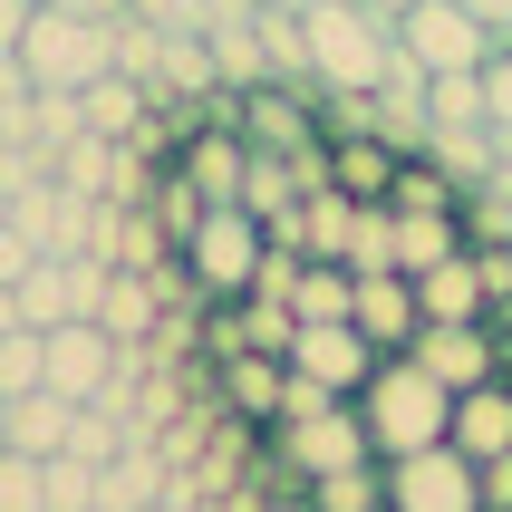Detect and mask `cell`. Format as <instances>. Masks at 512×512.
<instances>
[{
  "label": "cell",
  "instance_id": "cell-1",
  "mask_svg": "<svg viewBox=\"0 0 512 512\" xmlns=\"http://www.w3.org/2000/svg\"><path fill=\"white\" fill-rule=\"evenodd\" d=\"M300 68L319 97H377V78L397 68V20L368 0H310L300 10Z\"/></svg>",
  "mask_w": 512,
  "mask_h": 512
},
{
  "label": "cell",
  "instance_id": "cell-2",
  "mask_svg": "<svg viewBox=\"0 0 512 512\" xmlns=\"http://www.w3.org/2000/svg\"><path fill=\"white\" fill-rule=\"evenodd\" d=\"M348 406H358L377 464H387V455H426V445H445V426H455V387H435L406 348H397V358H377V377Z\"/></svg>",
  "mask_w": 512,
  "mask_h": 512
},
{
  "label": "cell",
  "instance_id": "cell-3",
  "mask_svg": "<svg viewBox=\"0 0 512 512\" xmlns=\"http://www.w3.org/2000/svg\"><path fill=\"white\" fill-rule=\"evenodd\" d=\"M116 29H126V10L116 20H87V10H39L29 0V39H20L29 97H87L116 68Z\"/></svg>",
  "mask_w": 512,
  "mask_h": 512
},
{
  "label": "cell",
  "instance_id": "cell-4",
  "mask_svg": "<svg viewBox=\"0 0 512 512\" xmlns=\"http://www.w3.org/2000/svg\"><path fill=\"white\" fill-rule=\"evenodd\" d=\"M174 261L194 271V300H252L261 261H271V223L252 203H203V223L174 242Z\"/></svg>",
  "mask_w": 512,
  "mask_h": 512
},
{
  "label": "cell",
  "instance_id": "cell-5",
  "mask_svg": "<svg viewBox=\"0 0 512 512\" xmlns=\"http://www.w3.org/2000/svg\"><path fill=\"white\" fill-rule=\"evenodd\" d=\"M397 49L426 68V78H455V68H484L493 49H503V29L474 10V0H416L397 20Z\"/></svg>",
  "mask_w": 512,
  "mask_h": 512
},
{
  "label": "cell",
  "instance_id": "cell-6",
  "mask_svg": "<svg viewBox=\"0 0 512 512\" xmlns=\"http://www.w3.org/2000/svg\"><path fill=\"white\" fill-rule=\"evenodd\" d=\"M387 512H484V464L464 445H426V455H387L377 464Z\"/></svg>",
  "mask_w": 512,
  "mask_h": 512
},
{
  "label": "cell",
  "instance_id": "cell-7",
  "mask_svg": "<svg viewBox=\"0 0 512 512\" xmlns=\"http://www.w3.org/2000/svg\"><path fill=\"white\" fill-rule=\"evenodd\" d=\"M271 464H290L300 484H319V474L377 464V445H368V426H358V406L329 397V406H310V416H281V435H271Z\"/></svg>",
  "mask_w": 512,
  "mask_h": 512
},
{
  "label": "cell",
  "instance_id": "cell-8",
  "mask_svg": "<svg viewBox=\"0 0 512 512\" xmlns=\"http://www.w3.org/2000/svg\"><path fill=\"white\" fill-rule=\"evenodd\" d=\"M377 358H387V348L358 339V319H290V348H281V368L300 377V387H319V397H358L377 377Z\"/></svg>",
  "mask_w": 512,
  "mask_h": 512
},
{
  "label": "cell",
  "instance_id": "cell-9",
  "mask_svg": "<svg viewBox=\"0 0 512 512\" xmlns=\"http://www.w3.org/2000/svg\"><path fill=\"white\" fill-rule=\"evenodd\" d=\"M406 358L435 377V387H484V377H512V358H503V329L493 319H426L416 339H406Z\"/></svg>",
  "mask_w": 512,
  "mask_h": 512
},
{
  "label": "cell",
  "instance_id": "cell-10",
  "mask_svg": "<svg viewBox=\"0 0 512 512\" xmlns=\"http://www.w3.org/2000/svg\"><path fill=\"white\" fill-rule=\"evenodd\" d=\"M348 319H358V339L387 348V358H397V348L426 329V310H416V281H406V271H358V290H348Z\"/></svg>",
  "mask_w": 512,
  "mask_h": 512
},
{
  "label": "cell",
  "instance_id": "cell-11",
  "mask_svg": "<svg viewBox=\"0 0 512 512\" xmlns=\"http://www.w3.org/2000/svg\"><path fill=\"white\" fill-rule=\"evenodd\" d=\"M416 310H426V319H493V281H484V252L464 242V252L426 261V271H416Z\"/></svg>",
  "mask_w": 512,
  "mask_h": 512
},
{
  "label": "cell",
  "instance_id": "cell-12",
  "mask_svg": "<svg viewBox=\"0 0 512 512\" xmlns=\"http://www.w3.org/2000/svg\"><path fill=\"white\" fill-rule=\"evenodd\" d=\"M174 165H184V184H194L203 203H242V174H252V136H232V126H194Z\"/></svg>",
  "mask_w": 512,
  "mask_h": 512
},
{
  "label": "cell",
  "instance_id": "cell-13",
  "mask_svg": "<svg viewBox=\"0 0 512 512\" xmlns=\"http://www.w3.org/2000/svg\"><path fill=\"white\" fill-rule=\"evenodd\" d=\"M445 445H464L474 464L512 455V377H484V387H464V397H455V426H445Z\"/></svg>",
  "mask_w": 512,
  "mask_h": 512
},
{
  "label": "cell",
  "instance_id": "cell-14",
  "mask_svg": "<svg viewBox=\"0 0 512 512\" xmlns=\"http://www.w3.org/2000/svg\"><path fill=\"white\" fill-rule=\"evenodd\" d=\"M397 213V271L416 281L426 261H445V252H464V203H387Z\"/></svg>",
  "mask_w": 512,
  "mask_h": 512
},
{
  "label": "cell",
  "instance_id": "cell-15",
  "mask_svg": "<svg viewBox=\"0 0 512 512\" xmlns=\"http://www.w3.org/2000/svg\"><path fill=\"white\" fill-rule=\"evenodd\" d=\"M68 426H78V397H58V387L10 397V455H58V445H68Z\"/></svg>",
  "mask_w": 512,
  "mask_h": 512
},
{
  "label": "cell",
  "instance_id": "cell-16",
  "mask_svg": "<svg viewBox=\"0 0 512 512\" xmlns=\"http://www.w3.org/2000/svg\"><path fill=\"white\" fill-rule=\"evenodd\" d=\"M145 107H155V97H145V78H126V68H107V78H97V87L78 97L87 136H116V145H126V136L145 126Z\"/></svg>",
  "mask_w": 512,
  "mask_h": 512
},
{
  "label": "cell",
  "instance_id": "cell-17",
  "mask_svg": "<svg viewBox=\"0 0 512 512\" xmlns=\"http://www.w3.org/2000/svg\"><path fill=\"white\" fill-rule=\"evenodd\" d=\"M20 319L29 329H58V319H78V290H68V252H39L20 271Z\"/></svg>",
  "mask_w": 512,
  "mask_h": 512
},
{
  "label": "cell",
  "instance_id": "cell-18",
  "mask_svg": "<svg viewBox=\"0 0 512 512\" xmlns=\"http://www.w3.org/2000/svg\"><path fill=\"white\" fill-rule=\"evenodd\" d=\"M348 290H358L348 261H300L290 271V319H348Z\"/></svg>",
  "mask_w": 512,
  "mask_h": 512
},
{
  "label": "cell",
  "instance_id": "cell-19",
  "mask_svg": "<svg viewBox=\"0 0 512 512\" xmlns=\"http://www.w3.org/2000/svg\"><path fill=\"white\" fill-rule=\"evenodd\" d=\"M97 474L87 455H39V512H97Z\"/></svg>",
  "mask_w": 512,
  "mask_h": 512
},
{
  "label": "cell",
  "instance_id": "cell-20",
  "mask_svg": "<svg viewBox=\"0 0 512 512\" xmlns=\"http://www.w3.org/2000/svg\"><path fill=\"white\" fill-rule=\"evenodd\" d=\"M484 68H455V78H426V126H484Z\"/></svg>",
  "mask_w": 512,
  "mask_h": 512
},
{
  "label": "cell",
  "instance_id": "cell-21",
  "mask_svg": "<svg viewBox=\"0 0 512 512\" xmlns=\"http://www.w3.org/2000/svg\"><path fill=\"white\" fill-rule=\"evenodd\" d=\"M310 512H387V484H377V464L319 474V484H310Z\"/></svg>",
  "mask_w": 512,
  "mask_h": 512
},
{
  "label": "cell",
  "instance_id": "cell-22",
  "mask_svg": "<svg viewBox=\"0 0 512 512\" xmlns=\"http://www.w3.org/2000/svg\"><path fill=\"white\" fill-rule=\"evenodd\" d=\"M20 39H29V0H0V107H20L29 78H20Z\"/></svg>",
  "mask_w": 512,
  "mask_h": 512
},
{
  "label": "cell",
  "instance_id": "cell-23",
  "mask_svg": "<svg viewBox=\"0 0 512 512\" xmlns=\"http://www.w3.org/2000/svg\"><path fill=\"white\" fill-rule=\"evenodd\" d=\"M39 387V329H10L0 339V397H29Z\"/></svg>",
  "mask_w": 512,
  "mask_h": 512
},
{
  "label": "cell",
  "instance_id": "cell-24",
  "mask_svg": "<svg viewBox=\"0 0 512 512\" xmlns=\"http://www.w3.org/2000/svg\"><path fill=\"white\" fill-rule=\"evenodd\" d=\"M0 512H39V455H0Z\"/></svg>",
  "mask_w": 512,
  "mask_h": 512
},
{
  "label": "cell",
  "instance_id": "cell-25",
  "mask_svg": "<svg viewBox=\"0 0 512 512\" xmlns=\"http://www.w3.org/2000/svg\"><path fill=\"white\" fill-rule=\"evenodd\" d=\"M484 107H493L484 126H512V29H503V49L484 58Z\"/></svg>",
  "mask_w": 512,
  "mask_h": 512
},
{
  "label": "cell",
  "instance_id": "cell-26",
  "mask_svg": "<svg viewBox=\"0 0 512 512\" xmlns=\"http://www.w3.org/2000/svg\"><path fill=\"white\" fill-rule=\"evenodd\" d=\"M126 20H145V29H165V39H174V29L194 20V0H126Z\"/></svg>",
  "mask_w": 512,
  "mask_h": 512
},
{
  "label": "cell",
  "instance_id": "cell-27",
  "mask_svg": "<svg viewBox=\"0 0 512 512\" xmlns=\"http://www.w3.org/2000/svg\"><path fill=\"white\" fill-rule=\"evenodd\" d=\"M484 512H512V455L484 464Z\"/></svg>",
  "mask_w": 512,
  "mask_h": 512
},
{
  "label": "cell",
  "instance_id": "cell-28",
  "mask_svg": "<svg viewBox=\"0 0 512 512\" xmlns=\"http://www.w3.org/2000/svg\"><path fill=\"white\" fill-rule=\"evenodd\" d=\"M39 10H87V20H116L126 0H39Z\"/></svg>",
  "mask_w": 512,
  "mask_h": 512
},
{
  "label": "cell",
  "instance_id": "cell-29",
  "mask_svg": "<svg viewBox=\"0 0 512 512\" xmlns=\"http://www.w3.org/2000/svg\"><path fill=\"white\" fill-rule=\"evenodd\" d=\"M10 329H29L20 319V281H0V339H10Z\"/></svg>",
  "mask_w": 512,
  "mask_h": 512
},
{
  "label": "cell",
  "instance_id": "cell-30",
  "mask_svg": "<svg viewBox=\"0 0 512 512\" xmlns=\"http://www.w3.org/2000/svg\"><path fill=\"white\" fill-rule=\"evenodd\" d=\"M474 10H484V20H493V29H512V0H474Z\"/></svg>",
  "mask_w": 512,
  "mask_h": 512
},
{
  "label": "cell",
  "instance_id": "cell-31",
  "mask_svg": "<svg viewBox=\"0 0 512 512\" xmlns=\"http://www.w3.org/2000/svg\"><path fill=\"white\" fill-rule=\"evenodd\" d=\"M368 10H387V20H406V10H416V0H368Z\"/></svg>",
  "mask_w": 512,
  "mask_h": 512
},
{
  "label": "cell",
  "instance_id": "cell-32",
  "mask_svg": "<svg viewBox=\"0 0 512 512\" xmlns=\"http://www.w3.org/2000/svg\"><path fill=\"white\" fill-rule=\"evenodd\" d=\"M0 455H10V397H0Z\"/></svg>",
  "mask_w": 512,
  "mask_h": 512
}]
</instances>
